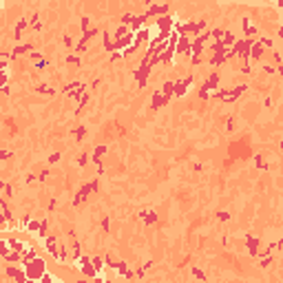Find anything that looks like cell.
I'll list each match as a JSON object with an SVG mask.
<instances>
[{
    "instance_id": "cell-1",
    "label": "cell",
    "mask_w": 283,
    "mask_h": 283,
    "mask_svg": "<svg viewBox=\"0 0 283 283\" xmlns=\"http://www.w3.org/2000/svg\"><path fill=\"white\" fill-rule=\"evenodd\" d=\"M44 274V263L40 259H33L27 263V277L29 279H35V281H40V277Z\"/></svg>"
},
{
    "instance_id": "cell-2",
    "label": "cell",
    "mask_w": 283,
    "mask_h": 283,
    "mask_svg": "<svg viewBox=\"0 0 283 283\" xmlns=\"http://www.w3.org/2000/svg\"><path fill=\"white\" fill-rule=\"evenodd\" d=\"M259 55H261V44H256L254 51H252V57H259Z\"/></svg>"
}]
</instances>
